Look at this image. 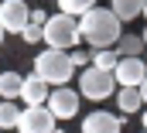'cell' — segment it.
Wrapping results in <instances>:
<instances>
[{"mask_svg": "<svg viewBox=\"0 0 147 133\" xmlns=\"http://www.w3.org/2000/svg\"><path fill=\"white\" fill-rule=\"evenodd\" d=\"M79 28H82V41H86L92 51L116 48L120 38H123V24L116 21V14H113L110 7H92V10L79 21Z\"/></svg>", "mask_w": 147, "mask_h": 133, "instance_id": "cell-1", "label": "cell"}, {"mask_svg": "<svg viewBox=\"0 0 147 133\" xmlns=\"http://www.w3.org/2000/svg\"><path fill=\"white\" fill-rule=\"evenodd\" d=\"M34 75L45 82V85H69L75 75V62H72V51H51L45 48L41 55H34Z\"/></svg>", "mask_w": 147, "mask_h": 133, "instance_id": "cell-2", "label": "cell"}, {"mask_svg": "<svg viewBox=\"0 0 147 133\" xmlns=\"http://www.w3.org/2000/svg\"><path fill=\"white\" fill-rule=\"evenodd\" d=\"M82 41V28L79 21L65 17V14H51L48 24H45V44L51 51H75Z\"/></svg>", "mask_w": 147, "mask_h": 133, "instance_id": "cell-3", "label": "cell"}, {"mask_svg": "<svg viewBox=\"0 0 147 133\" xmlns=\"http://www.w3.org/2000/svg\"><path fill=\"white\" fill-rule=\"evenodd\" d=\"M113 92H120L113 72H99V68H92V65L79 72V96H82V99L103 102V99H110Z\"/></svg>", "mask_w": 147, "mask_h": 133, "instance_id": "cell-4", "label": "cell"}, {"mask_svg": "<svg viewBox=\"0 0 147 133\" xmlns=\"http://www.w3.org/2000/svg\"><path fill=\"white\" fill-rule=\"evenodd\" d=\"M55 123H58V120L51 116L48 106H24L21 123H17V133H58Z\"/></svg>", "mask_w": 147, "mask_h": 133, "instance_id": "cell-5", "label": "cell"}, {"mask_svg": "<svg viewBox=\"0 0 147 133\" xmlns=\"http://www.w3.org/2000/svg\"><path fill=\"white\" fill-rule=\"evenodd\" d=\"M0 24L7 34H24L31 24V7L24 0H3L0 3Z\"/></svg>", "mask_w": 147, "mask_h": 133, "instance_id": "cell-6", "label": "cell"}, {"mask_svg": "<svg viewBox=\"0 0 147 133\" xmlns=\"http://www.w3.org/2000/svg\"><path fill=\"white\" fill-rule=\"evenodd\" d=\"M113 79H116L120 89H140V82L147 79V62L144 58H120Z\"/></svg>", "mask_w": 147, "mask_h": 133, "instance_id": "cell-7", "label": "cell"}, {"mask_svg": "<svg viewBox=\"0 0 147 133\" xmlns=\"http://www.w3.org/2000/svg\"><path fill=\"white\" fill-rule=\"evenodd\" d=\"M48 109H51V116H55V120H72V116H79V92H75L72 85L51 89Z\"/></svg>", "mask_w": 147, "mask_h": 133, "instance_id": "cell-8", "label": "cell"}, {"mask_svg": "<svg viewBox=\"0 0 147 133\" xmlns=\"http://www.w3.org/2000/svg\"><path fill=\"white\" fill-rule=\"evenodd\" d=\"M123 116H113L106 109H92L82 116V133H120Z\"/></svg>", "mask_w": 147, "mask_h": 133, "instance_id": "cell-9", "label": "cell"}, {"mask_svg": "<svg viewBox=\"0 0 147 133\" xmlns=\"http://www.w3.org/2000/svg\"><path fill=\"white\" fill-rule=\"evenodd\" d=\"M21 99H24V106H48L51 89H48L38 75H28V79H24V92H21Z\"/></svg>", "mask_w": 147, "mask_h": 133, "instance_id": "cell-10", "label": "cell"}, {"mask_svg": "<svg viewBox=\"0 0 147 133\" xmlns=\"http://www.w3.org/2000/svg\"><path fill=\"white\" fill-rule=\"evenodd\" d=\"M21 92H24V75H17V72H0V96H3V102H17Z\"/></svg>", "mask_w": 147, "mask_h": 133, "instance_id": "cell-11", "label": "cell"}, {"mask_svg": "<svg viewBox=\"0 0 147 133\" xmlns=\"http://www.w3.org/2000/svg\"><path fill=\"white\" fill-rule=\"evenodd\" d=\"M116 51H120V58H144V55H147V44H144V38H140V34L123 31L120 44H116Z\"/></svg>", "mask_w": 147, "mask_h": 133, "instance_id": "cell-12", "label": "cell"}, {"mask_svg": "<svg viewBox=\"0 0 147 133\" xmlns=\"http://www.w3.org/2000/svg\"><path fill=\"white\" fill-rule=\"evenodd\" d=\"M110 10L116 14L120 24H127V21H134V17H144V0H113Z\"/></svg>", "mask_w": 147, "mask_h": 133, "instance_id": "cell-13", "label": "cell"}, {"mask_svg": "<svg viewBox=\"0 0 147 133\" xmlns=\"http://www.w3.org/2000/svg\"><path fill=\"white\" fill-rule=\"evenodd\" d=\"M116 106H120V113H123V116H134V113H140V109H144L140 89H120V92H116Z\"/></svg>", "mask_w": 147, "mask_h": 133, "instance_id": "cell-14", "label": "cell"}, {"mask_svg": "<svg viewBox=\"0 0 147 133\" xmlns=\"http://www.w3.org/2000/svg\"><path fill=\"white\" fill-rule=\"evenodd\" d=\"M92 7H96V0H58V14H65L72 21H82Z\"/></svg>", "mask_w": 147, "mask_h": 133, "instance_id": "cell-15", "label": "cell"}, {"mask_svg": "<svg viewBox=\"0 0 147 133\" xmlns=\"http://www.w3.org/2000/svg\"><path fill=\"white\" fill-rule=\"evenodd\" d=\"M21 106L17 102H0V130L7 133V130H17V123H21Z\"/></svg>", "mask_w": 147, "mask_h": 133, "instance_id": "cell-16", "label": "cell"}, {"mask_svg": "<svg viewBox=\"0 0 147 133\" xmlns=\"http://www.w3.org/2000/svg\"><path fill=\"white\" fill-rule=\"evenodd\" d=\"M116 65H120V51H116V48L92 51V68H99V72H116Z\"/></svg>", "mask_w": 147, "mask_h": 133, "instance_id": "cell-17", "label": "cell"}, {"mask_svg": "<svg viewBox=\"0 0 147 133\" xmlns=\"http://www.w3.org/2000/svg\"><path fill=\"white\" fill-rule=\"evenodd\" d=\"M21 38H24L28 44H38V41H45V28H41V24H28V31L21 34Z\"/></svg>", "mask_w": 147, "mask_h": 133, "instance_id": "cell-18", "label": "cell"}, {"mask_svg": "<svg viewBox=\"0 0 147 133\" xmlns=\"http://www.w3.org/2000/svg\"><path fill=\"white\" fill-rule=\"evenodd\" d=\"M72 62H75V68H79V72H82V68H89V65H92V51L75 48V51H72Z\"/></svg>", "mask_w": 147, "mask_h": 133, "instance_id": "cell-19", "label": "cell"}, {"mask_svg": "<svg viewBox=\"0 0 147 133\" xmlns=\"http://www.w3.org/2000/svg\"><path fill=\"white\" fill-rule=\"evenodd\" d=\"M140 99H144V106H147V79L140 82Z\"/></svg>", "mask_w": 147, "mask_h": 133, "instance_id": "cell-20", "label": "cell"}, {"mask_svg": "<svg viewBox=\"0 0 147 133\" xmlns=\"http://www.w3.org/2000/svg\"><path fill=\"white\" fill-rule=\"evenodd\" d=\"M140 123H144V130H147V109H144V113H140Z\"/></svg>", "mask_w": 147, "mask_h": 133, "instance_id": "cell-21", "label": "cell"}, {"mask_svg": "<svg viewBox=\"0 0 147 133\" xmlns=\"http://www.w3.org/2000/svg\"><path fill=\"white\" fill-rule=\"evenodd\" d=\"M3 38H7V31H3V24H0V44H3Z\"/></svg>", "mask_w": 147, "mask_h": 133, "instance_id": "cell-22", "label": "cell"}, {"mask_svg": "<svg viewBox=\"0 0 147 133\" xmlns=\"http://www.w3.org/2000/svg\"><path fill=\"white\" fill-rule=\"evenodd\" d=\"M140 38H144V44H147V31H144V34H140Z\"/></svg>", "mask_w": 147, "mask_h": 133, "instance_id": "cell-23", "label": "cell"}, {"mask_svg": "<svg viewBox=\"0 0 147 133\" xmlns=\"http://www.w3.org/2000/svg\"><path fill=\"white\" fill-rule=\"evenodd\" d=\"M144 17H147V0H144Z\"/></svg>", "mask_w": 147, "mask_h": 133, "instance_id": "cell-24", "label": "cell"}, {"mask_svg": "<svg viewBox=\"0 0 147 133\" xmlns=\"http://www.w3.org/2000/svg\"><path fill=\"white\" fill-rule=\"evenodd\" d=\"M144 62H147V55H144Z\"/></svg>", "mask_w": 147, "mask_h": 133, "instance_id": "cell-25", "label": "cell"}, {"mask_svg": "<svg viewBox=\"0 0 147 133\" xmlns=\"http://www.w3.org/2000/svg\"><path fill=\"white\" fill-rule=\"evenodd\" d=\"M58 133H62V130H58Z\"/></svg>", "mask_w": 147, "mask_h": 133, "instance_id": "cell-26", "label": "cell"}, {"mask_svg": "<svg viewBox=\"0 0 147 133\" xmlns=\"http://www.w3.org/2000/svg\"><path fill=\"white\" fill-rule=\"evenodd\" d=\"M0 133H3V130H0Z\"/></svg>", "mask_w": 147, "mask_h": 133, "instance_id": "cell-27", "label": "cell"}, {"mask_svg": "<svg viewBox=\"0 0 147 133\" xmlns=\"http://www.w3.org/2000/svg\"><path fill=\"white\" fill-rule=\"evenodd\" d=\"M144 133H147V130H144Z\"/></svg>", "mask_w": 147, "mask_h": 133, "instance_id": "cell-28", "label": "cell"}]
</instances>
